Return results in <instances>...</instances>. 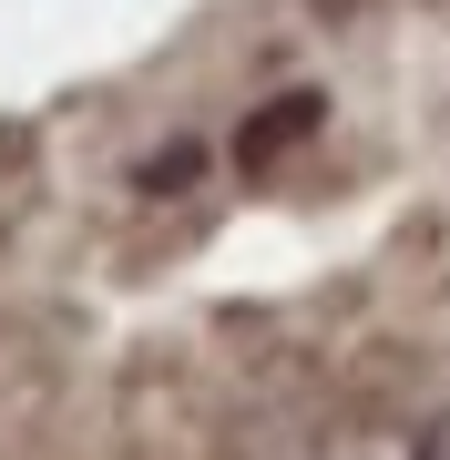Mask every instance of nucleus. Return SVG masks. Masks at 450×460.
I'll use <instances>...</instances> for the list:
<instances>
[{"label":"nucleus","instance_id":"nucleus-1","mask_svg":"<svg viewBox=\"0 0 450 460\" xmlns=\"http://www.w3.org/2000/svg\"><path fill=\"white\" fill-rule=\"evenodd\" d=\"M317 113H328L317 93H277V113H256L246 133H235V164H246V174H267L287 144H307V133H317Z\"/></svg>","mask_w":450,"mask_h":460},{"label":"nucleus","instance_id":"nucleus-2","mask_svg":"<svg viewBox=\"0 0 450 460\" xmlns=\"http://www.w3.org/2000/svg\"><path fill=\"white\" fill-rule=\"evenodd\" d=\"M410 460H450V420H430V429H419V450Z\"/></svg>","mask_w":450,"mask_h":460}]
</instances>
